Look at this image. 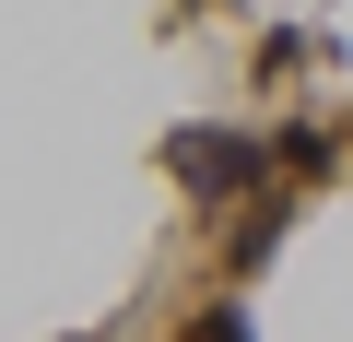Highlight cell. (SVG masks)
Returning <instances> with one entry per match:
<instances>
[{
    "instance_id": "3",
    "label": "cell",
    "mask_w": 353,
    "mask_h": 342,
    "mask_svg": "<svg viewBox=\"0 0 353 342\" xmlns=\"http://www.w3.org/2000/svg\"><path fill=\"white\" fill-rule=\"evenodd\" d=\"M189 342H248V319H236V307H212V319H201Z\"/></svg>"
},
{
    "instance_id": "2",
    "label": "cell",
    "mask_w": 353,
    "mask_h": 342,
    "mask_svg": "<svg viewBox=\"0 0 353 342\" xmlns=\"http://www.w3.org/2000/svg\"><path fill=\"white\" fill-rule=\"evenodd\" d=\"M271 248H283V201H259V213H248V225L224 236V260H236V272H259Z\"/></svg>"
},
{
    "instance_id": "1",
    "label": "cell",
    "mask_w": 353,
    "mask_h": 342,
    "mask_svg": "<svg viewBox=\"0 0 353 342\" xmlns=\"http://www.w3.org/2000/svg\"><path fill=\"white\" fill-rule=\"evenodd\" d=\"M165 178L201 189V201H236V189H259V142L248 130H176L165 142Z\"/></svg>"
}]
</instances>
